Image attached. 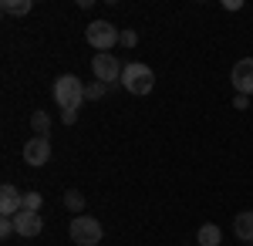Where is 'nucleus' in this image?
<instances>
[{
  "label": "nucleus",
  "instance_id": "nucleus-11",
  "mask_svg": "<svg viewBox=\"0 0 253 246\" xmlns=\"http://www.w3.org/2000/svg\"><path fill=\"white\" fill-rule=\"evenodd\" d=\"M196 243L199 246H219L223 243V229L216 226V223H203L199 233H196Z\"/></svg>",
  "mask_w": 253,
  "mask_h": 246
},
{
  "label": "nucleus",
  "instance_id": "nucleus-12",
  "mask_svg": "<svg viewBox=\"0 0 253 246\" xmlns=\"http://www.w3.org/2000/svg\"><path fill=\"white\" fill-rule=\"evenodd\" d=\"M31 128H34V138H51V118H47V112L31 115Z\"/></svg>",
  "mask_w": 253,
  "mask_h": 246
},
{
  "label": "nucleus",
  "instance_id": "nucleus-14",
  "mask_svg": "<svg viewBox=\"0 0 253 246\" xmlns=\"http://www.w3.org/2000/svg\"><path fill=\"white\" fill-rule=\"evenodd\" d=\"M64 209L75 212V216H81V212H84V196H81L78 189H68L64 192Z\"/></svg>",
  "mask_w": 253,
  "mask_h": 246
},
{
  "label": "nucleus",
  "instance_id": "nucleus-9",
  "mask_svg": "<svg viewBox=\"0 0 253 246\" xmlns=\"http://www.w3.org/2000/svg\"><path fill=\"white\" fill-rule=\"evenodd\" d=\"M14 226H17V236L24 240H31V236H38L44 223H41V212H27V209H20L17 216H14Z\"/></svg>",
  "mask_w": 253,
  "mask_h": 246
},
{
  "label": "nucleus",
  "instance_id": "nucleus-13",
  "mask_svg": "<svg viewBox=\"0 0 253 246\" xmlns=\"http://www.w3.org/2000/svg\"><path fill=\"white\" fill-rule=\"evenodd\" d=\"M31 7H34L31 0H3V3H0V10L10 14V17H24V14H31Z\"/></svg>",
  "mask_w": 253,
  "mask_h": 246
},
{
  "label": "nucleus",
  "instance_id": "nucleus-6",
  "mask_svg": "<svg viewBox=\"0 0 253 246\" xmlns=\"http://www.w3.org/2000/svg\"><path fill=\"white\" fill-rule=\"evenodd\" d=\"M230 81H233L236 95H247V98L253 95V57H243V61H236Z\"/></svg>",
  "mask_w": 253,
  "mask_h": 246
},
{
  "label": "nucleus",
  "instance_id": "nucleus-5",
  "mask_svg": "<svg viewBox=\"0 0 253 246\" xmlns=\"http://www.w3.org/2000/svg\"><path fill=\"white\" fill-rule=\"evenodd\" d=\"M122 71H125V64H118L112 54H95V61H91V75H95V81H101V84H122Z\"/></svg>",
  "mask_w": 253,
  "mask_h": 246
},
{
  "label": "nucleus",
  "instance_id": "nucleus-7",
  "mask_svg": "<svg viewBox=\"0 0 253 246\" xmlns=\"http://www.w3.org/2000/svg\"><path fill=\"white\" fill-rule=\"evenodd\" d=\"M24 162L27 165H47L51 162V138H31L27 145H24Z\"/></svg>",
  "mask_w": 253,
  "mask_h": 246
},
{
  "label": "nucleus",
  "instance_id": "nucleus-19",
  "mask_svg": "<svg viewBox=\"0 0 253 246\" xmlns=\"http://www.w3.org/2000/svg\"><path fill=\"white\" fill-rule=\"evenodd\" d=\"M233 108H236V112H247V108H250V98H247V95H236L233 98Z\"/></svg>",
  "mask_w": 253,
  "mask_h": 246
},
{
  "label": "nucleus",
  "instance_id": "nucleus-17",
  "mask_svg": "<svg viewBox=\"0 0 253 246\" xmlns=\"http://www.w3.org/2000/svg\"><path fill=\"white\" fill-rule=\"evenodd\" d=\"M14 233H17V226H14V219H7V216H0V236H3V240H10Z\"/></svg>",
  "mask_w": 253,
  "mask_h": 246
},
{
  "label": "nucleus",
  "instance_id": "nucleus-22",
  "mask_svg": "<svg viewBox=\"0 0 253 246\" xmlns=\"http://www.w3.org/2000/svg\"><path fill=\"white\" fill-rule=\"evenodd\" d=\"M250 246H253V243H250Z\"/></svg>",
  "mask_w": 253,
  "mask_h": 246
},
{
  "label": "nucleus",
  "instance_id": "nucleus-20",
  "mask_svg": "<svg viewBox=\"0 0 253 246\" xmlns=\"http://www.w3.org/2000/svg\"><path fill=\"white\" fill-rule=\"evenodd\" d=\"M61 122H64V125H75V122H78V112H61Z\"/></svg>",
  "mask_w": 253,
  "mask_h": 246
},
{
  "label": "nucleus",
  "instance_id": "nucleus-15",
  "mask_svg": "<svg viewBox=\"0 0 253 246\" xmlns=\"http://www.w3.org/2000/svg\"><path fill=\"white\" fill-rule=\"evenodd\" d=\"M41 206H44L41 192H24V209H27V212H41Z\"/></svg>",
  "mask_w": 253,
  "mask_h": 246
},
{
  "label": "nucleus",
  "instance_id": "nucleus-21",
  "mask_svg": "<svg viewBox=\"0 0 253 246\" xmlns=\"http://www.w3.org/2000/svg\"><path fill=\"white\" fill-rule=\"evenodd\" d=\"M223 7H226V10H243V3H240V0H223Z\"/></svg>",
  "mask_w": 253,
  "mask_h": 246
},
{
  "label": "nucleus",
  "instance_id": "nucleus-1",
  "mask_svg": "<svg viewBox=\"0 0 253 246\" xmlns=\"http://www.w3.org/2000/svg\"><path fill=\"white\" fill-rule=\"evenodd\" d=\"M84 98H88V84L78 75H61L54 81V101L61 112H78Z\"/></svg>",
  "mask_w": 253,
  "mask_h": 246
},
{
  "label": "nucleus",
  "instance_id": "nucleus-3",
  "mask_svg": "<svg viewBox=\"0 0 253 246\" xmlns=\"http://www.w3.org/2000/svg\"><path fill=\"white\" fill-rule=\"evenodd\" d=\"M84 38H88V44L95 47L98 54H108L118 41H122V31H118L112 20H91L88 31H84Z\"/></svg>",
  "mask_w": 253,
  "mask_h": 246
},
{
  "label": "nucleus",
  "instance_id": "nucleus-16",
  "mask_svg": "<svg viewBox=\"0 0 253 246\" xmlns=\"http://www.w3.org/2000/svg\"><path fill=\"white\" fill-rule=\"evenodd\" d=\"M105 95H108V84H101V81H91L88 84V101H101Z\"/></svg>",
  "mask_w": 253,
  "mask_h": 246
},
{
  "label": "nucleus",
  "instance_id": "nucleus-8",
  "mask_svg": "<svg viewBox=\"0 0 253 246\" xmlns=\"http://www.w3.org/2000/svg\"><path fill=\"white\" fill-rule=\"evenodd\" d=\"M20 209H24V196L17 192V186L3 182V186H0V216L14 219V216H17Z\"/></svg>",
  "mask_w": 253,
  "mask_h": 246
},
{
  "label": "nucleus",
  "instance_id": "nucleus-18",
  "mask_svg": "<svg viewBox=\"0 0 253 246\" xmlns=\"http://www.w3.org/2000/svg\"><path fill=\"white\" fill-rule=\"evenodd\" d=\"M118 44H122V47H135V44H138V34L132 31V27H125V31H122V41H118Z\"/></svg>",
  "mask_w": 253,
  "mask_h": 246
},
{
  "label": "nucleus",
  "instance_id": "nucleus-4",
  "mask_svg": "<svg viewBox=\"0 0 253 246\" xmlns=\"http://www.w3.org/2000/svg\"><path fill=\"white\" fill-rule=\"evenodd\" d=\"M68 233H71V240L78 246H98L101 236H105V233H101V223H98L95 216H75Z\"/></svg>",
  "mask_w": 253,
  "mask_h": 246
},
{
  "label": "nucleus",
  "instance_id": "nucleus-10",
  "mask_svg": "<svg viewBox=\"0 0 253 246\" xmlns=\"http://www.w3.org/2000/svg\"><path fill=\"white\" fill-rule=\"evenodd\" d=\"M233 233H236V240H243L247 246L253 243V212H236L233 216Z\"/></svg>",
  "mask_w": 253,
  "mask_h": 246
},
{
  "label": "nucleus",
  "instance_id": "nucleus-2",
  "mask_svg": "<svg viewBox=\"0 0 253 246\" xmlns=\"http://www.w3.org/2000/svg\"><path fill=\"white\" fill-rule=\"evenodd\" d=\"M122 88L128 91V95H149L152 88H156V71L149 68V64H142V61H132V64H125V71H122Z\"/></svg>",
  "mask_w": 253,
  "mask_h": 246
}]
</instances>
